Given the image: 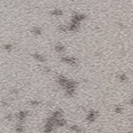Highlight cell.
<instances>
[{
	"mask_svg": "<svg viewBox=\"0 0 133 133\" xmlns=\"http://www.w3.org/2000/svg\"><path fill=\"white\" fill-rule=\"evenodd\" d=\"M61 60L71 66H76L78 64V60L74 57H71V56H62Z\"/></svg>",
	"mask_w": 133,
	"mask_h": 133,
	"instance_id": "1",
	"label": "cell"
},
{
	"mask_svg": "<svg viewBox=\"0 0 133 133\" xmlns=\"http://www.w3.org/2000/svg\"><path fill=\"white\" fill-rule=\"evenodd\" d=\"M86 18V16L85 14H81V13H75L71 17V22H74V23H78L80 24L81 21H83Z\"/></svg>",
	"mask_w": 133,
	"mask_h": 133,
	"instance_id": "2",
	"label": "cell"
},
{
	"mask_svg": "<svg viewBox=\"0 0 133 133\" xmlns=\"http://www.w3.org/2000/svg\"><path fill=\"white\" fill-rule=\"evenodd\" d=\"M97 118V112L95 110H90L86 116V120L88 122H94L96 120Z\"/></svg>",
	"mask_w": 133,
	"mask_h": 133,
	"instance_id": "3",
	"label": "cell"
},
{
	"mask_svg": "<svg viewBox=\"0 0 133 133\" xmlns=\"http://www.w3.org/2000/svg\"><path fill=\"white\" fill-rule=\"evenodd\" d=\"M28 116V112L25 111V110H21L17 114V118L18 119L19 122L23 123V121L25 119L27 118V117Z\"/></svg>",
	"mask_w": 133,
	"mask_h": 133,
	"instance_id": "4",
	"label": "cell"
},
{
	"mask_svg": "<svg viewBox=\"0 0 133 133\" xmlns=\"http://www.w3.org/2000/svg\"><path fill=\"white\" fill-rule=\"evenodd\" d=\"M68 80H69V79L66 78V77H65V76H64V75H60V76H58L57 80H56V81H57V83L60 85L61 87L64 88L65 86L66 83L68 81Z\"/></svg>",
	"mask_w": 133,
	"mask_h": 133,
	"instance_id": "5",
	"label": "cell"
},
{
	"mask_svg": "<svg viewBox=\"0 0 133 133\" xmlns=\"http://www.w3.org/2000/svg\"><path fill=\"white\" fill-rule=\"evenodd\" d=\"M33 57H34V60H35L39 61V62H45L46 60V57L43 55L40 54V53H34V54H33Z\"/></svg>",
	"mask_w": 133,
	"mask_h": 133,
	"instance_id": "6",
	"label": "cell"
},
{
	"mask_svg": "<svg viewBox=\"0 0 133 133\" xmlns=\"http://www.w3.org/2000/svg\"><path fill=\"white\" fill-rule=\"evenodd\" d=\"M55 50L57 53H64L65 52V50H66V49H65V47L62 45V44H57V45H56L55 46Z\"/></svg>",
	"mask_w": 133,
	"mask_h": 133,
	"instance_id": "7",
	"label": "cell"
},
{
	"mask_svg": "<svg viewBox=\"0 0 133 133\" xmlns=\"http://www.w3.org/2000/svg\"><path fill=\"white\" fill-rule=\"evenodd\" d=\"M70 129H71V131H72L74 133H82V129L79 127L78 125H71V127H70Z\"/></svg>",
	"mask_w": 133,
	"mask_h": 133,
	"instance_id": "8",
	"label": "cell"
},
{
	"mask_svg": "<svg viewBox=\"0 0 133 133\" xmlns=\"http://www.w3.org/2000/svg\"><path fill=\"white\" fill-rule=\"evenodd\" d=\"M24 130V128L23 126V123L18 122V124L17 125V126H16V128H15V131L17 133H23Z\"/></svg>",
	"mask_w": 133,
	"mask_h": 133,
	"instance_id": "9",
	"label": "cell"
},
{
	"mask_svg": "<svg viewBox=\"0 0 133 133\" xmlns=\"http://www.w3.org/2000/svg\"><path fill=\"white\" fill-rule=\"evenodd\" d=\"M50 13H51L52 16H54V17H60V16L63 15V11L60 10V9H53Z\"/></svg>",
	"mask_w": 133,
	"mask_h": 133,
	"instance_id": "10",
	"label": "cell"
},
{
	"mask_svg": "<svg viewBox=\"0 0 133 133\" xmlns=\"http://www.w3.org/2000/svg\"><path fill=\"white\" fill-rule=\"evenodd\" d=\"M42 29L39 27H34L32 29V33L34 35H41L42 34Z\"/></svg>",
	"mask_w": 133,
	"mask_h": 133,
	"instance_id": "11",
	"label": "cell"
},
{
	"mask_svg": "<svg viewBox=\"0 0 133 133\" xmlns=\"http://www.w3.org/2000/svg\"><path fill=\"white\" fill-rule=\"evenodd\" d=\"M118 79L121 81H125L128 79V77L125 74H121L118 76Z\"/></svg>",
	"mask_w": 133,
	"mask_h": 133,
	"instance_id": "12",
	"label": "cell"
},
{
	"mask_svg": "<svg viewBox=\"0 0 133 133\" xmlns=\"http://www.w3.org/2000/svg\"><path fill=\"white\" fill-rule=\"evenodd\" d=\"M59 30L63 31V32H66V31H68V26H66V25H60V26H59Z\"/></svg>",
	"mask_w": 133,
	"mask_h": 133,
	"instance_id": "13",
	"label": "cell"
},
{
	"mask_svg": "<svg viewBox=\"0 0 133 133\" xmlns=\"http://www.w3.org/2000/svg\"><path fill=\"white\" fill-rule=\"evenodd\" d=\"M4 49L6 50V51H11L13 49V46L10 45V44H6L4 46Z\"/></svg>",
	"mask_w": 133,
	"mask_h": 133,
	"instance_id": "14",
	"label": "cell"
},
{
	"mask_svg": "<svg viewBox=\"0 0 133 133\" xmlns=\"http://www.w3.org/2000/svg\"><path fill=\"white\" fill-rule=\"evenodd\" d=\"M114 111L117 113H121L123 111V108H122L121 106H117L115 108H114Z\"/></svg>",
	"mask_w": 133,
	"mask_h": 133,
	"instance_id": "15",
	"label": "cell"
},
{
	"mask_svg": "<svg viewBox=\"0 0 133 133\" xmlns=\"http://www.w3.org/2000/svg\"><path fill=\"white\" fill-rule=\"evenodd\" d=\"M30 104L31 105H32V106H37V105H39V101H36V100H32V101H31L30 102Z\"/></svg>",
	"mask_w": 133,
	"mask_h": 133,
	"instance_id": "16",
	"label": "cell"
},
{
	"mask_svg": "<svg viewBox=\"0 0 133 133\" xmlns=\"http://www.w3.org/2000/svg\"><path fill=\"white\" fill-rule=\"evenodd\" d=\"M12 118H13V117H12L11 114H7L6 117V119L7 120V121H11Z\"/></svg>",
	"mask_w": 133,
	"mask_h": 133,
	"instance_id": "17",
	"label": "cell"
},
{
	"mask_svg": "<svg viewBox=\"0 0 133 133\" xmlns=\"http://www.w3.org/2000/svg\"><path fill=\"white\" fill-rule=\"evenodd\" d=\"M43 71L45 73H49V72H50V69L47 67V66H45V67L43 68Z\"/></svg>",
	"mask_w": 133,
	"mask_h": 133,
	"instance_id": "18",
	"label": "cell"
},
{
	"mask_svg": "<svg viewBox=\"0 0 133 133\" xmlns=\"http://www.w3.org/2000/svg\"><path fill=\"white\" fill-rule=\"evenodd\" d=\"M129 103H130V104L132 106H133V98H132V99L130 100V101H129Z\"/></svg>",
	"mask_w": 133,
	"mask_h": 133,
	"instance_id": "19",
	"label": "cell"
},
{
	"mask_svg": "<svg viewBox=\"0 0 133 133\" xmlns=\"http://www.w3.org/2000/svg\"><path fill=\"white\" fill-rule=\"evenodd\" d=\"M125 133H133V132L131 131V132H125Z\"/></svg>",
	"mask_w": 133,
	"mask_h": 133,
	"instance_id": "20",
	"label": "cell"
}]
</instances>
